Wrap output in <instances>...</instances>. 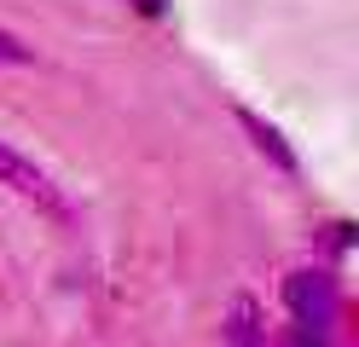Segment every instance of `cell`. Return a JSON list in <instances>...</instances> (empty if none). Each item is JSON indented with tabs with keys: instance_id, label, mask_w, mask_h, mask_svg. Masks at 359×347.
Masks as SVG:
<instances>
[{
	"instance_id": "7a4b0ae2",
	"label": "cell",
	"mask_w": 359,
	"mask_h": 347,
	"mask_svg": "<svg viewBox=\"0 0 359 347\" xmlns=\"http://www.w3.org/2000/svg\"><path fill=\"white\" fill-rule=\"evenodd\" d=\"M0 185H6L12 197H24L35 203L41 215H53V220H70V197L58 191V179L41 168V162H29L24 151H12L6 139H0Z\"/></svg>"
},
{
	"instance_id": "277c9868",
	"label": "cell",
	"mask_w": 359,
	"mask_h": 347,
	"mask_svg": "<svg viewBox=\"0 0 359 347\" xmlns=\"http://www.w3.org/2000/svg\"><path fill=\"white\" fill-rule=\"evenodd\" d=\"M226 341H232V347H266V336H261V313H255V301H238V307H232V324H226Z\"/></svg>"
},
{
	"instance_id": "3957f363",
	"label": "cell",
	"mask_w": 359,
	"mask_h": 347,
	"mask_svg": "<svg viewBox=\"0 0 359 347\" xmlns=\"http://www.w3.org/2000/svg\"><path fill=\"white\" fill-rule=\"evenodd\" d=\"M238 122H243V133L255 139V151H261V156H273V168H284V174H296V168H302V162H296V151L284 145V133H278L273 122H261L255 110H238Z\"/></svg>"
},
{
	"instance_id": "52a82bcc",
	"label": "cell",
	"mask_w": 359,
	"mask_h": 347,
	"mask_svg": "<svg viewBox=\"0 0 359 347\" xmlns=\"http://www.w3.org/2000/svg\"><path fill=\"white\" fill-rule=\"evenodd\" d=\"M133 6H140L145 18H163V0H133Z\"/></svg>"
},
{
	"instance_id": "8992f818",
	"label": "cell",
	"mask_w": 359,
	"mask_h": 347,
	"mask_svg": "<svg viewBox=\"0 0 359 347\" xmlns=\"http://www.w3.org/2000/svg\"><path fill=\"white\" fill-rule=\"evenodd\" d=\"M278 347H330V341H325V330H307V324H296V330H284Z\"/></svg>"
},
{
	"instance_id": "5b68a950",
	"label": "cell",
	"mask_w": 359,
	"mask_h": 347,
	"mask_svg": "<svg viewBox=\"0 0 359 347\" xmlns=\"http://www.w3.org/2000/svg\"><path fill=\"white\" fill-rule=\"evenodd\" d=\"M0 64H35V53H29V46L18 41V35L0 29Z\"/></svg>"
},
{
	"instance_id": "6da1fadb",
	"label": "cell",
	"mask_w": 359,
	"mask_h": 347,
	"mask_svg": "<svg viewBox=\"0 0 359 347\" xmlns=\"http://www.w3.org/2000/svg\"><path fill=\"white\" fill-rule=\"evenodd\" d=\"M284 307L296 324H307V330H330L336 313H342V290H336V272L325 266H302L284 278Z\"/></svg>"
}]
</instances>
